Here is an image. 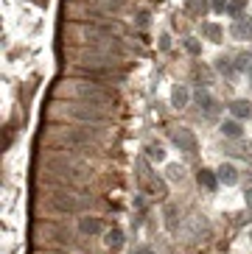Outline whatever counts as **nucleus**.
Here are the masks:
<instances>
[{
  "label": "nucleus",
  "mask_w": 252,
  "mask_h": 254,
  "mask_svg": "<svg viewBox=\"0 0 252 254\" xmlns=\"http://www.w3.org/2000/svg\"><path fill=\"white\" fill-rule=\"evenodd\" d=\"M233 37L236 39H252V17H241L233 25Z\"/></svg>",
  "instance_id": "8"
},
{
  "label": "nucleus",
  "mask_w": 252,
  "mask_h": 254,
  "mask_svg": "<svg viewBox=\"0 0 252 254\" xmlns=\"http://www.w3.org/2000/svg\"><path fill=\"white\" fill-rule=\"evenodd\" d=\"M171 104L177 106H185L188 104V87H174V92H171Z\"/></svg>",
  "instance_id": "15"
},
{
  "label": "nucleus",
  "mask_w": 252,
  "mask_h": 254,
  "mask_svg": "<svg viewBox=\"0 0 252 254\" xmlns=\"http://www.w3.org/2000/svg\"><path fill=\"white\" fill-rule=\"evenodd\" d=\"M244 198H247V207L252 209V187H247V190H244Z\"/></svg>",
  "instance_id": "24"
},
{
  "label": "nucleus",
  "mask_w": 252,
  "mask_h": 254,
  "mask_svg": "<svg viewBox=\"0 0 252 254\" xmlns=\"http://www.w3.org/2000/svg\"><path fill=\"white\" fill-rule=\"evenodd\" d=\"M227 3H230V0H213V8H216V11H224Z\"/></svg>",
  "instance_id": "22"
},
{
  "label": "nucleus",
  "mask_w": 252,
  "mask_h": 254,
  "mask_svg": "<svg viewBox=\"0 0 252 254\" xmlns=\"http://www.w3.org/2000/svg\"><path fill=\"white\" fill-rule=\"evenodd\" d=\"M62 112H65L67 118L82 120V123H101V120H107V112L101 109V106L84 104V101H79V104H65Z\"/></svg>",
  "instance_id": "1"
},
{
  "label": "nucleus",
  "mask_w": 252,
  "mask_h": 254,
  "mask_svg": "<svg viewBox=\"0 0 252 254\" xmlns=\"http://www.w3.org/2000/svg\"><path fill=\"white\" fill-rule=\"evenodd\" d=\"M146 254H151V252H146Z\"/></svg>",
  "instance_id": "26"
},
{
  "label": "nucleus",
  "mask_w": 252,
  "mask_h": 254,
  "mask_svg": "<svg viewBox=\"0 0 252 254\" xmlns=\"http://www.w3.org/2000/svg\"><path fill=\"white\" fill-rule=\"evenodd\" d=\"M107 246H110V252H121V246H124V232H121L118 226H115V229H110Z\"/></svg>",
  "instance_id": "12"
},
{
  "label": "nucleus",
  "mask_w": 252,
  "mask_h": 254,
  "mask_svg": "<svg viewBox=\"0 0 252 254\" xmlns=\"http://www.w3.org/2000/svg\"><path fill=\"white\" fill-rule=\"evenodd\" d=\"M219 182H222V185H236L238 171L233 168V165H222V168H219Z\"/></svg>",
  "instance_id": "11"
},
{
  "label": "nucleus",
  "mask_w": 252,
  "mask_h": 254,
  "mask_svg": "<svg viewBox=\"0 0 252 254\" xmlns=\"http://www.w3.org/2000/svg\"><path fill=\"white\" fill-rule=\"evenodd\" d=\"M222 134L230 137V140H238V137L244 134V126H241L236 118H233V120H224V123H222Z\"/></svg>",
  "instance_id": "9"
},
{
  "label": "nucleus",
  "mask_w": 252,
  "mask_h": 254,
  "mask_svg": "<svg viewBox=\"0 0 252 254\" xmlns=\"http://www.w3.org/2000/svg\"><path fill=\"white\" fill-rule=\"evenodd\" d=\"M148 157L154 159V162H163V159H165V151L160 148V145H148Z\"/></svg>",
  "instance_id": "20"
},
{
  "label": "nucleus",
  "mask_w": 252,
  "mask_h": 254,
  "mask_svg": "<svg viewBox=\"0 0 252 254\" xmlns=\"http://www.w3.org/2000/svg\"><path fill=\"white\" fill-rule=\"evenodd\" d=\"M177 221H179V209L174 207V204H168V207H165V226H168V229H174V226H177Z\"/></svg>",
  "instance_id": "16"
},
{
  "label": "nucleus",
  "mask_w": 252,
  "mask_h": 254,
  "mask_svg": "<svg viewBox=\"0 0 252 254\" xmlns=\"http://www.w3.org/2000/svg\"><path fill=\"white\" fill-rule=\"evenodd\" d=\"M73 92L82 98L84 104H93V106H107L112 101L110 90H101V87H96V84H90V81H76Z\"/></svg>",
  "instance_id": "2"
},
{
  "label": "nucleus",
  "mask_w": 252,
  "mask_h": 254,
  "mask_svg": "<svg viewBox=\"0 0 252 254\" xmlns=\"http://www.w3.org/2000/svg\"><path fill=\"white\" fill-rule=\"evenodd\" d=\"M185 48H188V51H191V53H199V45H196L193 39H188V42H185Z\"/></svg>",
  "instance_id": "23"
},
{
  "label": "nucleus",
  "mask_w": 252,
  "mask_h": 254,
  "mask_svg": "<svg viewBox=\"0 0 252 254\" xmlns=\"http://www.w3.org/2000/svg\"><path fill=\"white\" fill-rule=\"evenodd\" d=\"M182 171H185V168H182V165H168V179H182Z\"/></svg>",
  "instance_id": "21"
},
{
  "label": "nucleus",
  "mask_w": 252,
  "mask_h": 254,
  "mask_svg": "<svg viewBox=\"0 0 252 254\" xmlns=\"http://www.w3.org/2000/svg\"><path fill=\"white\" fill-rule=\"evenodd\" d=\"M196 179H199V185L205 187L208 193H213L216 187H219V176H216L213 171H199V176H196Z\"/></svg>",
  "instance_id": "10"
},
{
  "label": "nucleus",
  "mask_w": 252,
  "mask_h": 254,
  "mask_svg": "<svg viewBox=\"0 0 252 254\" xmlns=\"http://www.w3.org/2000/svg\"><path fill=\"white\" fill-rule=\"evenodd\" d=\"M185 8L191 11V14H208L210 3L208 0H185Z\"/></svg>",
  "instance_id": "14"
},
{
  "label": "nucleus",
  "mask_w": 252,
  "mask_h": 254,
  "mask_svg": "<svg viewBox=\"0 0 252 254\" xmlns=\"http://www.w3.org/2000/svg\"><path fill=\"white\" fill-rule=\"evenodd\" d=\"M171 140H174V145H177L179 151H193L196 148V137H193L191 128H177V131L171 134Z\"/></svg>",
  "instance_id": "4"
},
{
  "label": "nucleus",
  "mask_w": 252,
  "mask_h": 254,
  "mask_svg": "<svg viewBox=\"0 0 252 254\" xmlns=\"http://www.w3.org/2000/svg\"><path fill=\"white\" fill-rule=\"evenodd\" d=\"M51 207L59 209V212H76V209L82 207V201L73 198L70 193H53L51 195Z\"/></svg>",
  "instance_id": "3"
},
{
  "label": "nucleus",
  "mask_w": 252,
  "mask_h": 254,
  "mask_svg": "<svg viewBox=\"0 0 252 254\" xmlns=\"http://www.w3.org/2000/svg\"><path fill=\"white\" fill-rule=\"evenodd\" d=\"M230 112H233L236 120H247V118H252V104L247 101V98H238V101L230 104Z\"/></svg>",
  "instance_id": "6"
},
{
  "label": "nucleus",
  "mask_w": 252,
  "mask_h": 254,
  "mask_svg": "<svg viewBox=\"0 0 252 254\" xmlns=\"http://www.w3.org/2000/svg\"><path fill=\"white\" fill-rule=\"evenodd\" d=\"M202 34H205V37L208 39H213V42H222V25H216V23H205L202 25Z\"/></svg>",
  "instance_id": "13"
},
{
  "label": "nucleus",
  "mask_w": 252,
  "mask_h": 254,
  "mask_svg": "<svg viewBox=\"0 0 252 254\" xmlns=\"http://www.w3.org/2000/svg\"><path fill=\"white\" fill-rule=\"evenodd\" d=\"M196 104L202 106V112L208 115V118H216V112H219V106H216L213 95L208 90H196Z\"/></svg>",
  "instance_id": "5"
},
{
  "label": "nucleus",
  "mask_w": 252,
  "mask_h": 254,
  "mask_svg": "<svg viewBox=\"0 0 252 254\" xmlns=\"http://www.w3.org/2000/svg\"><path fill=\"white\" fill-rule=\"evenodd\" d=\"M216 70H219V73H224L227 78H233V75H236V64H230L227 59H219V62H216Z\"/></svg>",
  "instance_id": "19"
},
{
  "label": "nucleus",
  "mask_w": 252,
  "mask_h": 254,
  "mask_svg": "<svg viewBox=\"0 0 252 254\" xmlns=\"http://www.w3.org/2000/svg\"><path fill=\"white\" fill-rule=\"evenodd\" d=\"M79 229H82V235L93 238V235H101V232H104V224H101L98 218L87 215V218H82V224H79Z\"/></svg>",
  "instance_id": "7"
},
{
  "label": "nucleus",
  "mask_w": 252,
  "mask_h": 254,
  "mask_svg": "<svg viewBox=\"0 0 252 254\" xmlns=\"http://www.w3.org/2000/svg\"><path fill=\"white\" fill-rule=\"evenodd\" d=\"M227 14L241 20V14H244V0H230V3H227Z\"/></svg>",
  "instance_id": "17"
},
{
  "label": "nucleus",
  "mask_w": 252,
  "mask_h": 254,
  "mask_svg": "<svg viewBox=\"0 0 252 254\" xmlns=\"http://www.w3.org/2000/svg\"><path fill=\"white\" fill-rule=\"evenodd\" d=\"M236 70H252V53H241V56H236Z\"/></svg>",
  "instance_id": "18"
},
{
  "label": "nucleus",
  "mask_w": 252,
  "mask_h": 254,
  "mask_svg": "<svg viewBox=\"0 0 252 254\" xmlns=\"http://www.w3.org/2000/svg\"><path fill=\"white\" fill-rule=\"evenodd\" d=\"M250 78H252V70H250Z\"/></svg>",
  "instance_id": "25"
}]
</instances>
